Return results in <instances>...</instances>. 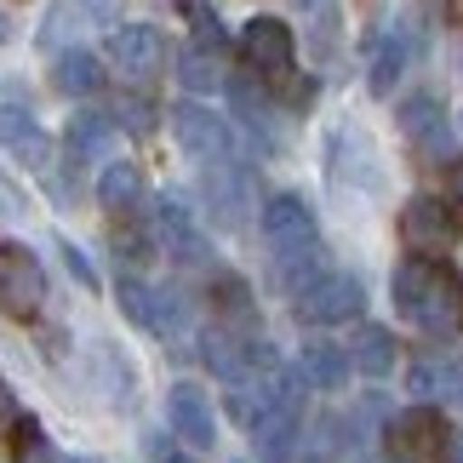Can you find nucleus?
I'll return each mask as SVG.
<instances>
[{
    "instance_id": "nucleus-1",
    "label": "nucleus",
    "mask_w": 463,
    "mask_h": 463,
    "mask_svg": "<svg viewBox=\"0 0 463 463\" xmlns=\"http://www.w3.org/2000/svg\"><path fill=\"white\" fill-rule=\"evenodd\" d=\"M389 292H395V309L406 320H418L430 337H458L463 332V280L447 263L430 258H406L389 275Z\"/></svg>"
},
{
    "instance_id": "nucleus-2",
    "label": "nucleus",
    "mask_w": 463,
    "mask_h": 463,
    "mask_svg": "<svg viewBox=\"0 0 463 463\" xmlns=\"http://www.w3.org/2000/svg\"><path fill=\"white\" fill-rule=\"evenodd\" d=\"M463 223H458V206L440 201V194H412L401 206V241L412 258H430V263H447V252L458 246Z\"/></svg>"
},
{
    "instance_id": "nucleus-3",
    "label": "nucleus",
    "mask_w": 463,
    "mask_h": 463,
    "mask_svg": "<svg viewBox=\"0 0 463 463\" xmlns=\"http://www.w3.org/2000/svg\"><path fill=\"white\" fill-rule=\"evenodd\" d=\"M172 137L177 149L189 160H201V166H235V132H229L223 115L201 109V103H172Z\"/></svg>"
},
{
    "instance_id": "nucleus-4",
    "label": "nucleus",
    "mask_w": 463,
    "mask_h": 463,
    "mask_svg": "<svg viewBox=\"0 0 463 463\" xmlns=\"http://www.w3.org/2000/svg\"><path fill=\"white\" fill-rule=\"evenodd\" d=\"M41 304H46V269H41V258H34L29 246L0 241V315L29 320V315H41Z\"/></svg>"
},
{
    "instance_id": "nucleus-5",
    "label": "nucleus",
    "mask_w": 463,
    "mask_h": 463,
    "mask_svg": "<svg viewBox=\"0 0 463 463\" xmlns=\"http://www.w3.org/2000/svg\"><path fill=\"white\" fill-rule=\"evenodd\" d=\"M298 320H309V326H344V320H354L366 309V292L361 280L344 275V269H326L320 280H309L304 292H298Z\"/></svg>"
},
{
    "instance_id": "nucleus-6",
    "label": "nucleus",
    "mask_w": 463,
    "mask_h": 463,
    "mask_svg": "<svg viewBox=\"0 0 463 463\" xmlns=\"http://www.w3.org/2000/svg\"><path fill=\"white\" fill-rule=\"evenodd\" d=\"M109 63L120 69V80L149 86L155 75H166V34L155 24H127L109 34Z\"/></svg>"
},
{
    "instance_id": "nucleus-7",
    "label": "nucleus",
    "mask_w": 463,
    "mask_h": 463,
    "mask_svg": "<svg viewBox=\"0 0 463 463\" xmlns=\"http://www.w3.org/2000/svg\"><path fill=\"white\" fill-rule=\"evenodd\" d=\"M241 58L258 69L263 80H287L298 69V41H292V24L280 17H252L241 29Z\"/></svg>"
},
{
    "instance_id": "nucleus-8",
    "label": "nucleus",
    "mask_w": 463,
    "mask_h": 463,
    "mask_svg": "<svg viewBox=\"0 0 463 463\" xmlns=\"http://www.w3.org/2000/svg\"><path fill=\"white\" fill-rule=\"evenodd\" d=\"M440 447H447V423H440L435 406H412L389 423V452L395 463H435Z\"/></svg>"
},
{
    "instance_id": "nucleus-9",
    "label": "nucleus",
    "mask_w": 463,
    "mask_h": 463,
    "mask_svg": "<svg viewBox=\"0 0 463 463\" xmlns=\"http://www.w3.org/2000/svg\"><path fill=\"white\" fill-rule=\"evenodd\" d=\"M263 241L275 246V258L315 246V206L304 194H275V201L263 206Z\"/></svg>"
},
{
    "instance_id": "nucleus-10",
    "label": "nucleus",
    "mask_w": 463,
    "mask_h": 463,
    "mask_svg": "<svg viewBox=\"0 0 463 463\" xmlns=\"http://www.w3.org/2000/svg\"><path fill=\"white\" fill-rule=\"evenodd\" d=\"M149 229H155V246H160L166 258H177V263H206V241H201V229H194V218H189L184 201L160 194Z\"/></svg>"
},
{
    "instance_id": "nucleus-11",
    "label": "nucleus",
    "mask_w": 463,
    "mask_h": 463,
    "mask_svg": "<svg viewBox=\"0 0 463 463\" xmlns=\"http://www.w3.org/2000/svg\"><path fill=\"white\" fill-rule=\"evenodd\" d=\"M120 304H127V315L137 320V326H149L160 337H177L184 320H189L184 298H177V292H155V287H144V280H120Z\"/></svg>"
},
{
    "instance_id": "nucleus-12",
    "label": "nucleus",
    "mask_w": 463,
    "mask_h": 463,
    "mask_svg": "<svg viewBox=\"0 0 463 463\" xmlns=\"http://www.w3.org/2000/svg\"><path fill=\"white\" fill-rule=\"evenodd\" d=\"M401 132L412 137L430 160H447L452 155V120H447V109H440L435 92H418V98L401 103Z\"/></svg>"
},
{
    "instance_id": "nucleus-13",
    "label": "nucleus",
    "mask_w": 463,
    "mask_h": 463,
    "mask_svg": "<svg viewBox=\"0 0 463 463\" xmlns=\"http://www.w3.org/2000/svg\"><path fill=\"white\" fill-rule=\"evenodd\" d=\"M166 412H172V430L184 435L189 447H212V440H218V418H212L206 389H194V383H172Z\"/></svg>"
},
{
    "instance_id": "nucleus-14",
    "label": "nucleus",
    "mask_w": 463,
    "mask_h": 463,
    "mask_svg": "<svg viewBox=\"0 0 463 463\" xmlns=\"http://www.w3.org/2000/svg\"><path fill=\"white\" fill-rule=\"evenodd\" d=\"M206 206H212V223L241 229L246 206H252V177L235 166H206Z\"/></svg>"
},
{
    "instance_id": "nucleus-15",
    "label": "nucleus",
    "mask_w": 463,
    "mask_h": 463,
    "mask_svg": "<svg viewBox=\"0 0 463 463\" xmlns=\"http://www.w3.org/2000/svg\"><path fill=\"white\" fill-rule=\"evenodd\" d=\"M406 389L435 406V401H458L463 395V366L458 361H440V354H423V361H412V372H406Z\"/></svg>"
},
{
    "instance_id": "nucleus-16",
    "label": "nucleus",
    "mask_w": 463,
    "mask_h": 463,
    "mask_svg": "<svg viewBox=\"0 0 463 463\" xmlns=\"http://www.w3.org/2000/svg\"><path fill=\"white\" fill-rule=\"evenodd\" d=\"M0 144H6L17 160H29V166H52V137L34 127L29 109H0Z\"/></svg>"
},
{
    "instance_id": "nucleus-17",
    "label": "nucleus",
    "mask_w": 463,
    "mask_h": 463,
    "mask_svg": "<svg viewBox=\"0 0 463 463\" xmlns=\"http://www.w3.org/2000/svg\"><path fill=\"white\" fill-rule=\"evenodd\" d=\"M412 58H418V34L412 29H395V34H383V46H378V58H372V92L378 98H389L395 92V80L412 69Z\"/></svg>"
},
{
    "instance_id": "nucleus-18",
    "label": "nucleus",
    "mask_w": 463,
    "mask_h": 463,
    "mask_svg": "<svg viewBox=\"0 0 463 463\" xmlns=\"http://www.w3.org/2000/svg\"><path fill=\"white\" fill-rule=\"evenodd\" d=\"M349 366H361L366 378H389L395 372V337H389V326H354V337H349Z\"/></svg>"
},
{
    "instance_id": "nucleus-19",
    "label": "nucleus",
    "mask_w": 463,
    "mask_h": 463,
    "mask_svg": "<svg viewBox=\"0 0 463 463\" xmlns=\"http://www.w3.org/2000/svg\"><path fill=\"white\" fill-rule=\"evenodd\" d=\"M98 206L109 212H132L144 206V172H137V160H109L98 177Z\"/></svg>"
},
{
    "instance_id": "nucleus-20",
    "label": "nucleus",
    "mask_w": 463,
    "mask_h": 463,
    "mask_svg": "<svg viewBox=\"0 0 463 463\" xmlns=\"http://www.w3.org/2000/svg\"><path fill=\"white\" fill-rule=\"evenodd\" d=\"M298 383L309 389H344L349 383V354L337 344H309L304 361H298Z\"/></svg>"
},
{
    "instance_id": "nucleus-21",
    "label": "nucleus",
    "mask_w": 463,
    "mask_h": 463,
    "mask_svg": "<svg viewBox=\"0 0 463 463\" xmlns=\"http://www.w3.org/2000/svg\"><path fill=\"white\" fill-rule=\"evenodd\" d=\"M52 86L63 98H92L103 86V63L92 52H58V69H52Z\"/></svg>"
},
{
    "instance_id": "nucleus-22",
    "label": "nucleus",
    "mask_w": 463,
    "mask_h": 463,
    "mask_svg": "<svg viewBox=\"0 0 463 463\" xmlns=\"http://www.w3.org/2000/svg\"><path fill=\"white\" fill-rule=\"evenodd\" d=\"M115 149V120L109 115H75L69 120V160H103Z\"/></svg>"
},
{
    "instance_id": "nucleus-23",
    "label": "nucleus",
    "mask_w": 463,
    "mask_h": 463,
    "mask_svg": "<svg viewBox=\"0 0 463 463\" xmlns=\"http://www.w3.org/2000/svg\"><path fill=\"white\" fill-rule=\"evenodd\" d=\"M177 80L189 86V92H218L229 80L223 75V52H206V46H189L184 58H177Z\"/></svg>"
},
{
    "instance_id": "nucleus-24",
    "label": "nucleus",
    "mask_w": 463,
    "mask_h": 463,
    "mask_svg": "<svg viewBox=\"0 0 463 463\" xmlns=\"http://www.w3.org/2000/svg\"><path fill=\"white\" fill-rule=\"evenodd\" d=\"M292 6H298V17H304L309 46L326 58V52L337 46V24H344V17H337V0H292Z\"/></svg>"
},
{
    "instance_id": "nucleus-25",
    "label": "nucleus",
    "mask_w": 463,
    "mask_h": 463,
    "mask_svg": "<svg viewBox=\"0 0 463 463\" xmlns=\"http://www.w3.org/2000/svg\"><path fill=\"white\" fill-rule=\"evenodd\" d=\"M17 463H75V458H63L34 423H17Z\"/></svg>"
},
{
    "instance_id": "nucleus-26",
    "label": "nucleus",
    "mask_w": 463,
    "mask_h": 463,
    "mask_svg": "<svg viewBox=\"0 0 463 463\" xmlns=\"http://www.w3.org/2000/svg\"><path fill=\"white\" fill-rule=\"evenodd\" d=\"M120 127H127L132 137H149V132H155V109H149L144 98H120V103H115V132H120Z\"/></svg>"
},
{
    "instance_id": "nucleus-27",
    "label": "nucleus",
    "mask_w": 463,
    "mask_h": 463,
    "mask_svg": "<svg viewBox=\"0 0 463 463\" xmlns=\"http://www.w3.org/2000/svg\"><path fill=\"white\" fill-rule=\"evenodd\" d=\"M194 17V46H206V52H223V24H218V12H206V6H189Z\"/></svg>"
},
{
    "instance_id": "nucleus-28",
    "label": "nucleus",
    "mask_w": 463,
    "mask_h": 463,
    "mask_svg": "<svg viewBox=\"0 0 463 463\" xmlns=\"http://www.w3.org/2000/svg\"><path fill=\"white\" fill-rule=\"evenodd\" d=\"M12 218H24V194H17L12 177L0 172V223H12Z\"/></svg>"
},
{
    "instance_id": "nucleus-29",
    "label": "nucleus",
    "mask_w": 463,
    "mask_h": 463,
    "mask_svg": "<svg viewBox=\"0 0 463 463\" xmlns=\"http://www.w3.org/2000/svg\"><path fill=\"white\" fill-rule=\"evenodd\" d=\"M63 263H69V275H75L80 287H98V275H92V263H86L80 246H63Z\"/></svg>"
},
{
    "instance_id": "nucleus-30",
    "label": "nucleus",
    "mask_w": 463,
    "mask_h": 463,
    "mask_svg": "<svg viewBox=\"0 0 463 463\" xmlns=\"http://www.w3.org/2000/svg\"><path fill=\"white\" fill-rule=\"evenodd\" d=\"M12 423V389H6V378H0V430Z\"/></svg>"
},
{
    "instance_id": "nucleus-31",
    "label": "nucleus",
    "mask_w": 463,
    "mask_h": 463,
    "mask_svg": "<svg viewBox=\"0 0 463 463\" xmlns=\"http://www.w3.org/2000/svg\"><path fill=\"white\" fill-rule=\"evenodd\" d=\"M452 206H463V160L452 166Z\"/></svg>"
},
{
    "instance_id": "nucleus-32",
    "label": "nucleus",
    "mask_w": 463,
    "mask_h": 463,
    "mask_svg": "<svg viewBox=\"0 0 463 463\" xmlns=\"http://www.w3.org/2000/svg\"><path fill=\"white\" fill-rule=\"evenodd\" d=\"M452 463H463V435H458V440H452Z\"/></svg>"
},
{
    "instance_id": "nucleus-33",
    "label": "nucleus",
    "mask_w": 463,
    "mask_h": 463,
    "mask_svg": "<svg viewBox=\"0 0 463 463\" xmlns=\"http://www.w3.org/2000/svg\"><path fill=\"white\" fill-rule=\"evenodd\" d=\"M172 463H189V458H172Z\"/></svg>"
}]
</instances>
